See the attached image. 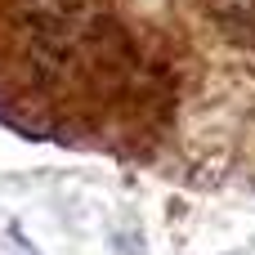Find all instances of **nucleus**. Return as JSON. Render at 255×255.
<instances>
[{
	"label": "nucleus",
	"instance_id": "1",
	"mask_svg": "<svg viewBox=\"0 0 255 255\" xmlns=\"http://www.w3.org/2000/svg\"><path fill=\"white\" fill-rule=\"evenodd\" d=\"M0 49L27 54V76L94 72L121 81L134 63L126 31L117 27V0H0Z\"/></svg>",
	"mask_w": 255,
	"mask_h": 255
},
{
	"label": "nucleus",
	"instance_id": "2",
	"mask_svg": "<svg viewBox=\"0 0 255 255\" xmlns=\"http://www.w3.org/2000/svg\"><path fill=\"white\" fill-rule=\"evenodd\" d=\"M197 9L224 45L255 54V0H197Z\"/></svg>",
	"mask_w": 255,
	"mask_h": 255
}]
</instances>
